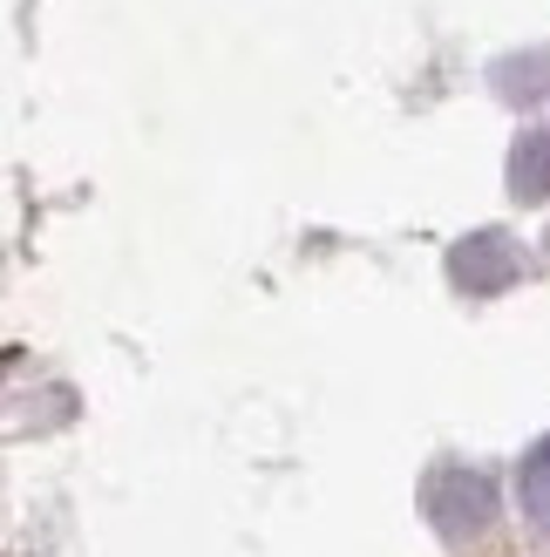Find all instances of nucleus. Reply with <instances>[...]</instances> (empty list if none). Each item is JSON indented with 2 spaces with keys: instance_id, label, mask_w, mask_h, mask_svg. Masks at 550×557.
Segmentation results:
<instances>
[{
  "instance_id": "nucleus-1",
  "label": "nucleus",
  "mask_w": 550,
  "mask_h": 557,
  "mask_svg": "<svg viewBox=\"0 0 550 557\" xmlns=\"http://www.w3.org/2000/svg\"><path fill=\"white\" fill-rule=\"evenodd\" d=\"M510 272H516V259H510V245H503L497 232H476V238L455 252V278H462L470 293H497V286H510Z\"/></svg>"
},
{
  "instance_id": "nucleus-2",
  "label": "nucleus",
  "mask_w": 550,
  "mask_h": 557,
  "mask_svg": "<svg viewBox=\"0 0 550 557\" xmlns=\"http://www.w3.org/2000/svg\"><path fill=\"white\" fill-rule=\"evenodd\" d=\"M516 504H524V517L550 537V435L524 456V469H516Z\"/></svg>"
},
{
  "instance_id": "nucleus-3",
  "label": "nucleus",
  "mask_w": 550,
  "mask_h": 557,
  "mask_svg": "<svg viewBox=\"0 0 550 557\" xmlns=\"http://www.w3.org/2000/svg\"><path fill=\"white\" fill-rule=\"evenodd\" d=\"M510 190L516 198H550V129H530L510 157Z\"/></svg>"
}]
</instances>
